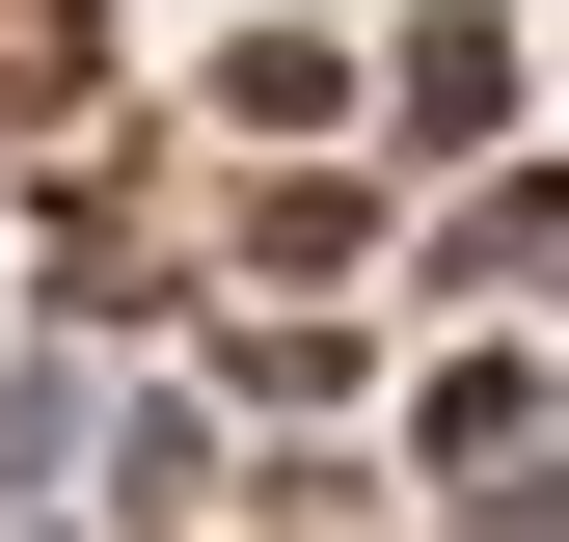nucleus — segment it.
Here are the masks:
<instances>
[{
	"label": "nucleus",
	"mask_w": 569,
	"mask_h": 542,
	"mask_svg": "<svg viewBox=\"0 0 569 542\" xmlns=\"http://www.w3.org/2000/svg\"><path fill=\"white\" fill-rule=\"evenodd\" d=\"M82 82V28H54V0H0V109H54Z\"/></svg>",
	"instance_id": "obj_1"
}]
</instances>
